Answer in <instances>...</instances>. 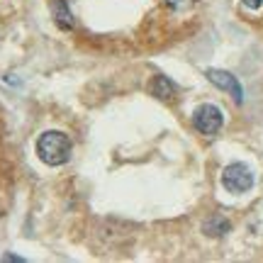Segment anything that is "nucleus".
<instances>
[{
  "mask_svg": "<svg viewBox=\"0 0 263 263\" xmlns=\"http://www.w3.org/2000/svg\"><path fill=\"white\" fill-rule=\"evenodd\" d=\"M241 3H244L249 10H258L263 5V0H241Z\"/></svg>",
  "mask_w": 263,
  "mask_h": 263,
  "instance_id": "9",
  "label": "nucleus"
},
{
  "mask_svg": "<svg viewBox=\"0 0 263 263\" xmlns=\"http://www.w3.org/2000/svg\"><path fill=\"white\" fill-rule=\"evenodd\" d=\"M207 81H210V83H215L219 90H227L236 103H241V100H244L241 83H239V81H236V76H232L229 71H222V68H210V71H207Z\"/></svg>",
  "mask_w": 263,
  "mask_h": 263,
  "instance_id": "4",
  "label": "nucleus"
},
{
  "mask_svg": "<svg viewBox=\"0 0 263 263\" xmlns=\"http://www.w3.org/2000/svg\"><path fill=\"white\" fill-rule=\"evenodd\" d=\"M229 229H232V224H229V219L222 215H212L205 224H202V232H205L207 236H224Z\"/></svg>",
  "mask_w": 263,
  "mask_h": 263,
  "instance_id": "7",
  "label": "nucleus"
},
{
  "mask_svg": "<svg viewBox=\"0 0 263 263\" xmlns=\"http://www.w3.org/2000/svg\"><path fill=\"white\" fill-rule=\"evenodd\" d=\"M37 156L47 166H64L71 159V139L64 132L49 129L37 139Z\"/></svg>",
  "mask_w": 263,
  "mask_h": 263,
  "instance_id": "1",
  "label": "nucleus"
},
{
  "mask_svg": "<svg viewBox=\"0 0 263 263\" xmlns=\"http://www.w3.org/2000/svg\"><path fill=\"white\" fill-rule=\"evenodd\" d=\"M166 5L171 10H185L190 5H195V0H166Z\"/></svg>",
  "mask_w": 263,
  "mask_h": 263,
  "instance_id": "8",
  "label": "nucleus"
},
{
  "mask_svg": "<svg viewBox=\"0 0 263 263\" xmlns=\"http://www.w3.org/2000/svg\"><path fill=\"white\" fill-rule=\"evenodd\" d=\"M222 185H224L229 193H246L254 185V173L246 163H229L224 171H222Z\"/></svg>",
  "mask_w": 263,
  "mask_h": 263,
  "instance_id": "3",
  "label": "nucleus"
},
{
  "mask_svg": "<svg viewBox=\"0 0 263 263\" xmlns=\"http://www.w3.org/2000/svg\"><path fill=\"white\" fill-rule=\"evenodd\" d=\"M193 124H195V129L200 132V134L215 137L217 132L222 129V124H224V115H222V110H219L217 105L205 103L193 112Z\"/></svg>",
  "mask_w": 263,
  "mask_h": 263,
  "instance_id": "2",
  "label": "nucleus"
},
{
  "mask_svg": "<svg viewBox=\"0 0 263 263\" xmlns=\"http://www.w3.org/2000/svg\"><path fill=\"white\" fill-rule=\"evenodd\" d=\"M176 83L171 81L168 76H156L154 78V83H151V93L156 95V98H161V100H171L173 95H176Z\"/></svg>",
  "mask_w": 263,
  "mask_h": 263,
  "instance_id": "6",
  "label": "nucleus"
},
{
  "mask_svg": "<svg viewBox=\"0 0 263 263\" xmlns=\"http://www.w3.org/2000/svg\"><path fill=\"white\" fill-rule=\"evenodd\" d=\"M51 17L61 29H71L73 27V15L66 5V0H51Z\"/></svg>",
  "mask_w": 263,
  "mask_h": 263,
  "instance_id": "5",
  "label": "nucleus"
}]
</instances>
